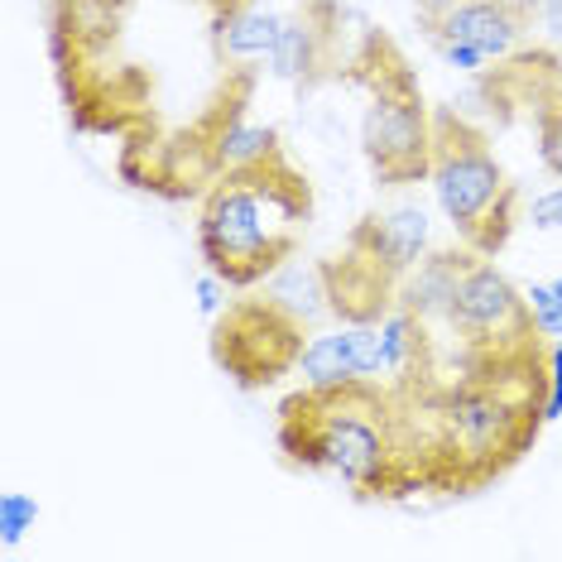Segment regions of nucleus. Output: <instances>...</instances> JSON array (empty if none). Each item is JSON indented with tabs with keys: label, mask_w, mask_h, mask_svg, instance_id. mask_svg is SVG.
Masks as SVG:
<instances>
[{
	"label": "nucleus",
	"mask_w": 562,
	"mask_h": 562,
	"mask_svg": "<svg viewBox=\"0 0 562 562\" xmlns=\"http://www.w3.org/2000/svg\"><path fill=\"white\" fill-rule=\"evenodd\" d=\"M524 299H529L533 327H539L548 341H562V293L553 284H529L524 289Z\"/></svg>",
	"instance_id": "obj_19"
},
{
	"label": "nucleus",
	"mask_w": 562,
	"mask_h": 562,
	"mask_svg": "<svg viewBox=\"0 0 562 562\" xmlns=\"http://www.w3.org/2000/svg\"><path fill=\"white\" fill-rule=\"evenodd\" d=\"M553 289H558V293H562V279H553Z\"/></svg>",
	"instance_id": "obj_26"
},
{
	"label": "nucleus",
	"mask_w": 562,
	"mask_h": 562,
	"mask_svg": "<svg viewBox=\"0 0 562 562\" xmlns=\"http://www.w3.org/2000/svg\"><path fill=\"white\" fill-rule=\"evenodd\" d=\"M529 226H533V232H562V188H553V193H543V198H533Z\"/></svg>",
	"instance_id": "obj_20"
},
{
	"label": "nucleus",
	"mask_w": 562,
	"mask_h": 562,
	"mask_svg": "<svg viewBox=\"0 0 562 562\" xmlns=\"http://www.w3.org/2000/svg\"><path fill=\"white\" fill-rule=\"evenodd\" d=\"M303 385H341L356 375H385V351H380V323H341L327 337H313L299 361Z\"/></svg>",
	"instance_id": "obj_11"
},
{
	"label": "nucleus",
	"mask_w": 562,
	"mask_h": 562,
	"mask_svg": "<svg viewBox=\"0 0 562 562\" xmlns=\"http://www.w3.org/2000/svg\"><path fill=\"white\" fill-rule=\"evenodd\" d=\"M351 240H361L370 255H380V260L404 279L428 255V212L424 207H394L385 216H366V222H356Z\"/></svg>",
	"instance_id": "obj_14"
},
{
	"label": "nucleus",
	"mask_w": 562,
	"mask_h": 562,
	"mask_svg": "<svg viewBox=\"0 0 562 562\" xmlns=\"http://www.w3.org/2000/svg\"><path fill=\"white\" fill-rule=\"evenodd\" d=\"M432 198L457 232L485 260H495L519 226V188L509 183L491 149V135L471 125L457 106H432Z\"/></svg>",
	"instance_id": "obj_6"
},
{
	"label": "nucleus",
	"mask_w": 562,
	"mask_h": 562,
	"mask_svg": "<svg viewBox=\"0 0 562 562\" xmlns=\"http://www.w3.org/2000/svg\"><path fill=\"white\" fill-rule=\"evenodd\" d=\"M198 0H48V63L68 125L116 139V173L164 202L226 173L265 63H232L222 20L188 30Z\"/></svg>",
	"instance_id": "obj_1"
},
{
	"label": "nucleus",
	"mask_w": 562,
	"mask_h": 562,
	"mask_svg": "<svg viewBox=\"0 0 562 562\" xmlns=\"http://www.w3.org/2000/svg\"><path fill=\"white\" fill-rule=\"evenodd\" d=\"M341 5L337 0H303L293 5L284 24H279V40L270 48V72L284 82L313 87L337 68V34H341Z\"/></svg>",
	"instance_id": "obj_9"
},
{
	"label": "nucleus",
	"mask_w": 562,
	"mask_h": 562,
	"mask_svg": "<svg viewBox=\"0 0 562 562\" xmlns=\"http://www.w3.org/2000/svg\"><path fill=\"white\" fill-rule=\"evenodd\" d=\"M452 5H462V0H414V15H418V30L424 24H432V20H442Z\"/></svg>",
	"instance_id": "obj_24"
},
{
	"label": "nucleus",
	"mask_w": 562,
	"mask_h": 562,
	"mask_svg": "<svg viewBox=\"0 0 562 562\" xmlns=\"http://www.w3.org/2000/svg\"><path fill=\"white\" fill-rule=\"evenodd\" d=\"M438 58L457 72H485V63H491L476 44H438Z\"/></svg>",
	"instance_id": "obj_21"
},
{
	"label": "nucleus",
	"mask_w": 562,
	"mask_h": 562,
	"mask_svg": "<svg viewBox=\"0 0 562 562\" xmlns=\"http://www.w3.org/2000/svg\"><path fill=\"white\" fill-rule=\"evenodd\" d=\"M270 149H279V131L274 125H240L232 135V145H226V169H236V164H250V159H265Z\"/></svg>",
	"instance_id": "obj_18"
},
{
	"label": "nucleus",
	"mask_w": 562,
	"mask_h": 562,
	"mask_svg": "<svg viewBox=\"0 0 562 562\" xmlns=\"http://www.w3.org/2000/svg\"><path fill=\"white\" fill-rule=\"evenodd\" d=\"M279 24L284 15H274V10H260V5H240L232 15L222 20V48L232 63H265L270 58V48L279 40Z\"/></svg>",
	"instance_id": "obj_15"
},
{
	"label": "nucleus",
	"mask_w": 562,
	"mask_h": 562,
	"mask_svg": "<svg viewBox=\"0 0 562 562\" xmlns=\"http://www.w3.org/2000/svg\"><path fill=\"white\" fill-rule=\"evenodd\" d=\"M279 452L289 467L331 476L356 501L428 495L404 400L390 380L356 375L341 385H303L279 404Z\"/></svg>",
	"instance_id": "obj_3"
},
{
	"label": "nucleus",
	"mask_w": 562,
	"mask_h": 562,
	"mask_svg": "<svg viewBox=\"0 0 562 562\" xmlns=\"http://www.w3.org/2000/svg\"><path fill=\"white\" fill-rule=\"evenodd\" d=\"M553 418H562V341L548 351V424Z\"/></svg>",
	"instance_id": "obj_22"
},
{
	"label": "nucleus",
	"mask_w": 562,
	"mask_h": 562,
	"mask_svg": "<svg viewBox=\"0 0 562 562\" xmlns=\"http://www.w3.org/2000/svg\"><path fill=\"white\" fill-rule=\"evenodd\" d=\"M543 331L509 341H457V366L432 361L414 385H394L418 442L428 495H476L509 476L548 428Z\"/></svg>",
	"instance_id": "obj_2"
},
{
	"label": "nucleus",
	"mask_w": 562,
	"mask_h": 562,
	"mask_svg": "<svg viewBox=\"0 0 562 562\" xmlns=\"http://www.w3.org/2000/svg\"><path fill=\"white\" fill-rule=\"evenodd\" d=\"M313 331L293 303L279 293H246L232 299L212 317L207 351L212 366L232 380L236 390H270L284 375H293L308 351Z\"/></svg>",
	"instance_id": "obj_7"
},
{
	"label": "nucleus",
	"mask_w": 562,
	"mask_h": 562,
	"mask_svg": "<svg viewBox=\"0 0 562 562\" xmlns=\"http://www.w3.org/2000/svg\"><path fill=\"white\" fill-rule=\"evenodd\" d=\"M533 30V0H462L442 20L424 24V40L438 44H476L485 58H505Z\"/></svg>",
	"instance_id": "obj_10"
},
{
	"label": "nucleus",
	"mask_w": 562,
	"mask_h": 562,
	"mask_svg": "<svg viewBox=\"0 0 562 562\" xmlns=\"http://www.w3.org/2000/svg\"><path fill=\"white\" fill-rule=\"evenodd\" d=\"M222 279H216V274H207V279H202V284H198V308L202 313H207V317H216V313H222Z\"/></svg>",
	"instance_id": "obj_23"
},
{
	"label": "nucleus",
	"mask_w": 562,
	"mask_h": 562,
	"mask_svg": "<svg viewBox=\"0 0 562 562\" xmlns=\"http://www.w3.org/2000/svg\"><path fill=\"white\" fill-rule=\"evenodd\" d=\"M533 139H539V164L553 178H562V82L533 111Z\"/></svg>",
	"instance_id": "obj_16"
},
{
	"label": "nucleus",
	"mask_w": 562,
	"mask_h": 562,
	"mask_svg": "<svg viewBox=\"0 0 562 562\" xmlns=\"http://www.w3.org/2000/svg\"><path fill=\"white\" fill-rule=\"evenodd\" d=\"M347 82L366 92L361 155L380 188L424 183L432 169V106L390 30H366L347 63Z\"/></svg>",
	"instance_id": "obj_5"
},
{
	"label": "nucleus",
	"mask_w": 562,
	"mask_h": 562,
	"mask_svg": "<svg viewBox=\"0 0 562 562\" xmlns=\"http://www.w3.org/2000/svg\"><path fill=\"white\" fill-rule=\"evenodd\" d=\"M471 246L457 240L452 250H432L424 260L414 265V270L404 274L400 284V308H408L414 317H424V323H447V308H452V293H457V279L471 265Z\"/></svg>",
	"instance_id": "obj_13"
},
{
	"label": "nucleus",
	"mask_w": 562,
	"mask_h": 562,
	"mask_svg": "<svg viewBox=\"0 0 562 562\" xmlns=\"http://www.w3.org/2000/svg\"><path fill=\"white\" fill-rule=\"evenodd\" d=\"M198 5L216 10V15H232V10H240V5H255V0H198Z\"/></svg>",
	"instance_id": "obj_25"
},
{
	"label": "nucleus",
	"mask_w": 562,
	"mask_h": 562,
	"mask_svg": "<svg viewBox=\"0 0 562 562\" xmlns=\"http://www.w3.org/2000/svg\"><path fill=\"white\" fill-rule=\"evenodd\" d=\"M447 327H452L457 341H467V347L539 331L533 327V313H529V299H524L485 255H471V265L462 270V279H457L452 308H447Z\"/></svg>",
	"instance_id": "obj_8"
},
{
	"label": "nucleus",
	"mask_w": 562,
	"mask_h": 562,
	"mask_svg": "<svg viewBox=\"0 0 562 562\" xmlns=\"http://www.w3.org/2000/svg\"><path fill=\"white\" fill-rule=\"evenodd\" d=\"M495 63H501V68L481 82V92L501 116H515V106H524L533 121V111L543 106V97L562 82V68L548 48H515V54H505Z\"/></svg>",
	"instance_id": "obj_12"
},
{
	"label": "nucleus",
	"mask_w": 562,
	"mask_h": 562,
	"mask_svg": "<svg viewBox=\"0 0 562 562\" xmlns=\"http://www.w3.org/2000/svg\"><path fill=\"white\" fill-rule=\"evenodd\" d=\"M313 226V183L284 145L226 169L198 202V250L226 289H255L299 255Z\"/></svg>",
	"instance_id": "obj_4"
},
{
	"label": "nucleus",
	"mask_w": 562,
	"mask_h": 562,
	"mask_svg": "<svg viewBox=\"0 0 562 562\" xmlns=\"http://www.w3.org/2000/svg\"><path fill=\"white\" fill-rule=\"evenodd\" d=\"M34 519H40V501L24 491H5L0 495V543L15 548L24 533L34 529Z\"/></svg>",
	"instance_id": "obj_17"
}]
</instances>
